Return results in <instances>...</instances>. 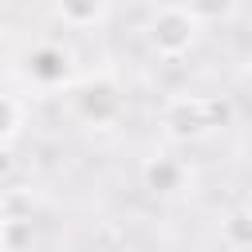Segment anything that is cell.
Wrapping results in <instances>:
<instances>
[{
  "label": "cell",
  "mask_w": 252,
  "mask_h": 252,
  "mask_svg": "<svg viewBox=\"0 0 252 252\" xmlns=\"http://www.w3.org/2000/svg\"><path fill=\"white\" fill-rule=\"evenodd\" d=\"M35 244V220L32 217H4V228H0V248L8 252H24Z\"/></svg>",
  "instance_id": "obj_8"
},
{
  "label": "cell",
  "mask_w": 252,
  "mask_h": 252,
  "mask_svg": "<svg viewBox=\"0 0 252 252\" xmlns=\"http://www.w3.org/2000/svg\"><path fill=\"white\" fill-rule=\"evenodd\" d=\"M201 28H205V24H201L185 4H165V8H158V12L150 16V24H146V43H150V51H154L158 59L177 63V59H185V55L197 47Z\"/></svg>",
  "instance_id": "obj_2"
},
{
  "label": "cell",
  "mask_w": 252,
  "mask_h": 252,
  "mask_svg": "<svg viewBox=\"0 0 252 252\" xmlns=\"http://www.w3.org/2000/svg\"><path fill=\"white\" fill-rule=\"evenodd\" d=\"M138 177H142V189H150L154 197H177V193H185L189 181H193L189 165H185L181 158H173V154H150V158L142 161Z\"/></svg>",
  "instance_id": "obj_5"
},
{
  "label": "cell",
  "mask_w": 252,
  "mask_h": 252,
  "mask_svg": "<svg viewBox=\"0 0 252 252\" xmlns=\"http://www.w3.org/2000/svg\"><path fill=\"white\" fill-rule=\"evenodd\" d=\"M220 244L224 248H252V205H236L220 220Z\"/></svg>",
  "instance_id": "obj_7"
},
{
  "label": "cell",
  "mask_w": 252,
  "mask_h": 252,
  "mask_svg": "<svg viewBox=\"0 0 252 252\" xmlns=\"http://www.w3.org/2000/svg\"><path fill=\"white\" fill-rule=\"evenodd\" d=\"M0 228H4V213H0Z\"/></svg>",
  "instance_id": "obj_13"
},
{
  "label": "cell",
  "mask_w": 252,
  "mask_h": 252,
  "mask_svg": "<svg viewBox=\"0 0 252 252\" xmlns=\"http://www.w3.org/2000/svg\"><path fill=\"white\" fill-rule=\"evenodd\" d=\"M24 126V106L12 94H0V142H12Z\"/></svg>",
  "instance_id": "obj_10"
},
{
  "label": "cell",
  "mask_w": 252,
  "mask_h": 252,
  "mask_svg": "<svg viewBox=\"0 0 252 252\" xmlns=\"http://www.w3.org/2000/svg\"><path fill=\"white\" fill-rule=\"evenodd\" d=\"M240 83L252 91V55H248V59H244V67H240Z\"/></svg>",
  "instance_id": "obj_12"
},
{
  "label": "cell",
  "mask_w": 252,
  "mask_h": 252,
  "mask_svg": "<svg viewBox=\"0 0 252 252\" xmlns=\"http://www.w3.org/2000/svg\"><path fill=\"white\" fill-rule=\"evenodd\" d=\"M51 4H55V16L75 32L98 28L110 12V0H51Z\"/></svg>",
  "instance_id": "obj_6"
},
{
  "label": "cell",
  "mask_w": 252,
  "mask_h": 252,
  "mask_svg": "<svg viewBox=\"0 0 252 252\" xmlns=\"http://www.w3.org/2000/svg\"><path fill=\"white\" fill-rule=\"evenodd\" d=\"M228 122H232V106L209 94H177L161 110V130L173 142H197L209 130L228 126Z\"/></svg>",
  "instance_id": "obj_1"
},
{
  "label": "cell",
  "mask_w": 252,
  "mask_h": 252,
  "mask_svg": "<svg viewBox=\"0 0 252 252\" xmlns=\"http://www.w3.org/2000/svg\"><path fill=\"white\" fill-rule=\"evenodd\" d=\"M248 205H252V197H248Z\"/></svg>",
  "instance_id": "obj_14"
},
{
  "label": "cell",
  "mask_w": 252,
  "mask_h": 252,
  "mask_svg": "<svg viewBox=\"0 0 252 252\" xmlns=\"http://www.w3.org/2000/svg\"><path fill=\"white\" fill-rule=\"evenodd\" d=\"M20 67H24V75H28L35 87L55 91V87H67V83H71V75H75V55H71L63 43L43 39V43H35V47L24 51Z\"/></svg>",
  "instance_id": "obj_3"
},
{
  "label": "cell",
  "mask_w": 252,
  "mask_h": 252,
  "mask_svg": "<svg viewBox=\"0 0 252 252\" xmlns=\"http://www.w3.org/2000/svg\"><path fill=\"white\" fill-rule=\"evenodd\" d=\"M75 114L87 122V126H110L122 118V94L110 79H91L79 87L75 94Z\"/></svg>",
  "instance_id": "obj_4"
},
{
  "label": "cell",
  "mask_w": 252,
  "mask_h": 252,
  "mask_svg": "<svg viewBox=\"0 0 252 252\" xmlns=\"http://www.w3.org/2000/svg\"><path fill=\"white\" fill-rule=\"evenodd\" d=\"M201 24H228L240 8V0H181Z\"/></svg>",
  "instance_id": "obj_9"
},
{
  "label": "cell",
  "mask_w": 252,
  "mask_h": 252,
  "mask_svg": "<svg viewBox=\"0 0 252 252\" xmlns=\"http://www.w3.org/2000/svg\"><path fill=\"white\" fill-rule=\"evenodd\" d=\"M16 173V154H12V142H0V181H8Z\"/></svg>",
  "instance_id": "obj_11"
}]
</instances>
